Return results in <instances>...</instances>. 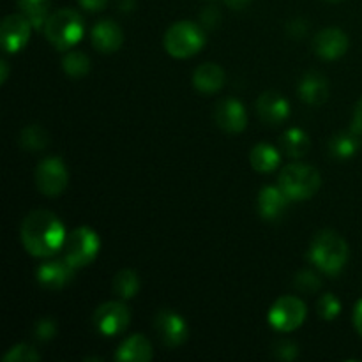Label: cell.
<instances>
[{"instance_id": "obj_12", "label": "cell", "mask_w": 362, "mask_h": 362, "mask_svg": "<svg viewBox=\"0 0 362 362\" xmlns=\"http://www.w3.org/2000/svg\"><path fill=\"white\" fill-rule=\"evenodd\" d=\"M214 120L225 133H243L247 126V112L239 99L226 98L216 105Z\"/></svg>"}, {"instance_id": "obj_9", "label": "cell", "mask_w": 362, "mask_h": 362, "mask_svg": "<svg viewBox=\"0 0 362 362\" xmlns=\"http://www.w3.org/2000/svg\"><path fill=\"white\" fill-rule=\"evenodd\" d=\"M129 308L124 303H119V300H108V303L101 304L92 315V324H94L95 331L101 332L106 338L122 334L127 325H129Z\"/></svg>"}, {"instance_id": "obj_28", "label": "cell", "mask_w": 362, "mask_h": 362, "mask_svg": "<svg viewBox=\"0 0 362 362\" xmlns=\"http://www.w3.org/2000/svg\"><path fill=\"white\" fill-rule=\"evenodd\" d=\"M318 315H320L322 320L332 322L338 318V315L341 313V300L334 296V293H324L318 300Z\"/></svg>"}, {"instance_id": "obj_30", "label": "cell", "mask_w": 362, "mask_h": 362, "mask_svg": "<svg viewBox=\"0 0 362 362\" xmlns=\"http://www.w3.org/2000/svg\"><path fill=\"white\" fill-rule=\"evenodd\" d=\"M293 285L303 293H315L322 288V279L317 272L306 269V271H300L299 274H296Z\"/></svg>"}, {"instance_id": "obj_26", "label": "cell", "mask_w": 362, "mask_h": 362, "mask_svg": "<svg viewBox=\"0 0 362 362\" xmlns=\"http://www.w3.org/2000/svg\"><path fill=\"white\" fill-rule=\"evenodd\" d=\"M49 144V134L45 127L37 126V124H30V126L23 127L20 133V145L21 148L28 152H39L45 151Z\"/></svg>"}, {"instance_id": "obj_21", "label": "cell", "mask_w": 362, "mask_h": 362, "mask_svg": "<svg viewBox=\"0 0 362 362\" xmlns=\"http://www.w3.org/2000/svg\"><path fill=\"white\" fill-rule=\"evenodd\" d=\"M361 131L356 127H350V129L341 131V133H336L334 136L329 141V151L331 156H334L336 159H350L359 152L361 148Z\"/></svg>"}, {"instance_id": "obj_39", "label": "cell", "mask_w": 362, "mask_h": 362, "mask_svg": "<svg viewBox=\"0 0 362 362\" xmlns=\"http://www.w3.org/2000/svg\"><path fill=\"white\" fill-rule=\"evenodd\" d=\"M250 2L251 0H226V4H228V6L235 11L244 9V7H246Z\"/></svg>"}, {"instance_id": "obj_23", "label": "cell", "mask_w": 362, "mask_h": 362, "mask_svg": "<svg viewBox=\"0 0 362 362\" xmlns=\"http://www.w3.org/2000/svg\"><path fill=\"white\" fill-rule=\"evenodd\" d=\"M279 145H281V151L286 156H290V158H303L310 151L311 140L304 129H300V127H290V129H286L283 133Z\"/></svg>"}, {"instance_id": "obj_4", "label": "cell", "mask_w": 362, "mask_h": 362, "mask_svg": "<svg viewBox=\"0 0 362 362\" xmlns=\"http://www.w3.org/2000/svg\"><path fill=\"white\" fill-rule=\"evenodd\" d=\"M85 32L83 20L73 9H59L49 14L45 25V35L57 49L67 52L81 41Z\"/></svg>"}, {"instance_id": "obj_6", "label": "cell", "mask_w": 362, "mask_h": 362, "mask_svg": "<svg viewBox=\"0 0 362 362\" xmlns=\"http://www.w3.org/2000/svg\"><path fill=\"white\" fill-rule=\"evenodd\" d=\"M101 250V239L90 226H78L66 237L64 244V258L74 269L90 265L98 258Z\"/></svg>"}, {"instance_id": "obj_34", "label": "cell", "mask_w": 362, "mask_h": 362, "mask_svg": "<svg viewBox=\"0 0 362 362\" xmlns=\"http://www.w3.org/2000/svg\"><path fill=\"white\" fill-rule=\"evenodd\" d=\"M308 32L306 21L303 20H293L288 23V34L292 35L293 39H300Z\"/></svg>"}, {"instance_id": "obj_33", "label": "cell", "mask_w": 362, "mask_h": 362, "mask_svg": "<svg viewBox=\"0 0 362 362\" xmlns=\"http://www.w3.org/2000/svg\"><path fill=\"white\" fill-rule=\"evenodd\" d=\"M202 23L205 25V27L212 28L216 27V25L219 23V13L216 7H207V9L202 13Z\"/></svg>"}, {"instance_id": "obj_8", "label": "cell", "mask_w": 362, "mask_h": 362, "mask_svg": "<svg viewBox=\"0 0 362 362\" xmlns=\"http://www.w3.org/2000/svg\"><path fill=\"white\" fill-rule=\"evenodd\" d=\"M35 184L45 197L55 198L66 191L69 184V172L60 158H46L35 168Z\"/></svg>"}, {"instance_id": "obj_7", "label": "cell", "mask_w": 362, "mask_h": 362, "mask_svg": "<svg viewBox=\"0 0 362 362\" xmlns=\"http://www.w3.org/2000/svg\"><path fill=\"white\" fill-rule=\"evenodd\" d=\"M308 315L306 304L293 296L279 297L269 310L267 320L278 332H292L304 324Z\"/></svg>"}, {"instance_id": "obj_19", "label": "cell", "mask_w": 362, "mask_h": 362, "mask_svg": "<svg viewBox=\"0 0 362 362\" xmlns=\"http://www.w3.org/2000/svg\"><path fill=\"white\" fill-rule=\"evenodd\" d=\"M225 71L214 62H205L198 66L193 73V87L202 94H216L225 85Z\"/></svg>"}, {"instance_id": "obj_27", "label": "cell", "mask_w": 362, "mask_h": 362, "mask_svg": "<svg viewBox=\"0 0 362 362\" xmlns=\"http://www.w3.org/2000/svg\"><path fill=\"white\" fill-rule=\"evenodd\" d=\"M62 67L67 76L81 78L90 71V59L83 52L73 49V52L66 53V57L62 59Z\"/></svg>"}, {"instance_id": "obj_37", "label": "cell", "mask_w": 362, "mask_h": 362, "mask_svg": "<svg viewBox=\"0 0 362 362\" xmlns=\"http://www.w3.org/2000/svg\"><path fill=\"white\" fill-rule=\"evenodd\" d=\"M352 126L356 127V129H359L362 133V99L359 103H357V106H356V113H354Z\"/></svg>"}, {"instance_id": "obj_15", "label": "cell", "mask_w": 362, "mask_h": 362, "mask_svg": "<svg viewBox=\"0 0 362 362\" xmlns=\"http://www.w3.org/2000/svg\"><path fill=\"white\" fill-rule=\"evenodd\" d=\"M315 53L324 60H336L349 49V37L339 28H325L317 34L313 41Z\"/></svg>"}, {"instance_id": "obj_17", "label": "cell", "mask_w": 362, "mask_h": 362, "mask_svg": "<svg viewBox=\"0 0 362 362\" xmlns=\"http://www.w3.org/2000/svg\"><path fill=\"white\" fill-rule=\"evenodd\" d=\"M290 198L283 193L279 186H265L262 187L258 194V212L267 221H276L281 218L288 209Z\"/></svg>"}, {"instance_id": "obj_29", "label": "cell", "mask_w": 362, "mask_h": 362, "mask_svg": "<svg viewBox=\"0 0 362 362\" xmlns=\"http://www.w3.org/2000/svg\"><path fill=\"white\" fill-rule=\"evenodd\" d=\"M39 359H41V356H39L37 350L27 343L11 346L9 352L4 356V362H37Z\"/></svg>"}, {"instance_id": "obj_24", "label": "cell", "mask_w": 362, "mask_h": 362, "mask_svg": "<svg viewBox=\"0 0 362 362\" xmlns=\"http://www.w3.org/2000/svg\"><path fill=\"white\" fill-rule=\"evenodd\" d=\"M18 7L35 30H42L49 18L52 0H18Z\"/></svg>"}, {"instance_id": "obj_31", "label": "cell", "mask_w": 362, "mask_h": 362, "mask_svg": "<svg viewBox=\"0 0 362 362\" xmlns=\"http://www.w3.org/2000/svg\"><path fill=\"white\" fill-rule=\"evenodd\" d=\"M57 324L53 318H41L34 327V338L37 341H49L55 338Z\"/></svg>"}, {"instance_id": "obj_32", "label": "cell", "mask_w": 362, "mask_h": 362, "mask_svg": "<svg viewBox=\"0 0 362 362\" xmlns=\"http://www.w3.org/2000/svg\"><path fill=\"white\" fill-rule=\"evenodd\" d=\"M276 357L283 361H293L297 356H299V346L296 345L293 341H288V339H283L276 345L274 349Z\"/></svg>"}, {"instance_id": "obj_40", "label": "cell", "mask_w": 362, "mask_h": 362, "mask_svg": "<svg viewBox=\"0 0 362 362\" xmlns=\"http://www.w3.org/2000/svg\"><path fill=\"white\" fill-rule=\"evenodd\" d=\"M327 2H341V0H327Z\"/></svg>"}, {"instance_id": "obj_5", "label": "cell", "mask_w": 362, "mask_h": 362, "mask_svg": "<svg viewBox=\"0 0 362 362\" xmlns=\"http://www.w3.org/2000/svg\"><path fill=\"white\" fill-rule=\"evenodd\" d=\"M163 45L173 59H189L205 46V32L193 21H177L165 32Z\"/></svg>"}, {"instance_id": "obj_13", "label": "cell", "mask_w": 362, "mask_h": 362, "mask_svg": "<svg viewBox=\"0 0 362 362\" xmlns=\"http://www.w3.org/2000/svg\"><path fill=\"white\" fill-rule=\"evenodd\" d=\"M76 269L64 258V260H49L37 267L35 278L41 286L48 290H60L69 285L74 278Z\"/></svg>"}, {"instance_id": "obj_10", "label": "cell", "mask_w": 362, "mask_h": 362, "mask_svg": "<svg viewBox=\"0 0 362 362\" xmlns=\"http://www.w3.org/2000/svg\"><path fill=\"white\" fill-rule=\"evenodd\" d=\"M32 23L23 14H9L4 18L0 27V41H2L4 52L13 55L21 52L30 39Z\"/></svg>"}, {"instance_id": "obj_38", "label": "cell", "mask_w": 362, "mask_h": 362, "mask_svg": "<svg viewBox=\"0 0 362 362\" xmlns=\"http://www.w3.org/2000/svg\"><path fill=\"white\" fill-rule=\"evenodd\" d=\"M7 74H9V64L6 59H2V62H0V83L2 85L7 81Z\"/></svg>"}, {"instance_id": "obj_11", "label": "cell", "mask_w": 362, "mask_h": 362, "mask_svg": "<svg viewBox=\"0 0 362 362\" xmlns=\"http://www.w3.org/2000/svg\"><path fill=\"white\" fill-rule=\"evenodd\" d=\"M154 327L159 339L168 349H177L187 339V324L179 313L172 310H161L154 318Z\"/></svg>"}, {"instance_id": "obj_25", "label": "cell", "mask_w": 362, "mask_h": 362, "mask_svg": "<svg viewBox=\"0 0 362 362\" xmlns=\"http://www.w3.org/2000/svg\"><path fill=\"white\" fill-rule=\"evenodd\" d=\"M140 276L133 269H122L115 274L112 281V288L115 296H119L120 299L127 300L133 299L138 292H140Z\"/></svg>"}, {"instance_id": "obj_3", "label": "cell", "mask_w": 362, "mask_h": 362, "mask_svg": "<svg viewBox=\"0 0 362 362\" xmlns=\"http://www.w3.org/2000/svg\"><path fill=\"white\" fill-rule=\"evenodd\" d=\"M278 186L293 202H303L315 197L322 186V177L315 166L306 163H292L281 170Z\"/></svg>"}, {"instance_id": "obj_18", "label": "cell", "mask_w": 362, "mask_h": 362, "mask_svg": "<svg viewBox=\"0 0 362 362\" xmlns=\"http://www.w3.org/2000/svg\"><path fill=\"white\" fill-rule=\"evenodd\" d=\"M299 95L306 105L320 106L329 98L327 78L317 71H310L299 81Z\"/></svg>"}, {"instance_id": "obj_14", "label": "cell", "mask_w": 362, "mask_h": 362, "mask_svg": "<svg viewBox=\"0 0 362 362\" xmlns=\"http://www.w3.org/2000/svg\"><path fill=\"white\" fill-rule=\"evenodd\" d=\"M257 113L269 126H279L290 117V103L279 92H264L257 99Z\"/></svg>"}, {"instance_id": "obj_1", "label": "cell", "mask_w": 362, "mask_h": 362, "mask_svg": "<svg viewBox=\"0 0 362 362\" xmlns=\"http://www.w3.org/2000/svg\"><path fill=\"white\" fill-rule=\"evenodd\" d=\"M21 243L27 253L37 258L53 257L66 244V228L53 212L35 209L21 223Z\"/></svg>"}, {"instance_id": "obj_22", "label": "cell", "mask_w": 362, "mask_h": 362, "mask_svg": "<svg viewBox=\"0 0 362 362\" xmlns=\"http://www.w3.org/2000/svg\"><path fill=\"white\" fill-rule=\"evenodd\" d=\"M251 166H253L257 172L260 173H271L274 172L276 168L281 163V154L276 147L269 144H258L251 148L250 154Z\"/></svg>"}, {"instance_id": "obj_20", "label": "cell", "mask_w": 362, "mask_h": 362, "mask_svg": "<svg viewBox=\"0 0 362 362\" xmlns=\"http://www.w3.org/2000/svg\"><path fill=\"white\" fill-rule=\"evenodd\" d=\"M154 357L151 341L141 334H133L120 343L115 359L120 362H148Z\"/></svg>"}, {"instance_id": "obj_2", "label": "cell", "mask_w": 362, "mask_h": 362, "mask_svg": "<svg viewBox=\"0 0 362 362\" xmlns=\"http://www.w3.org/2000/svg\"><path fill=\"white\" fill-rule=\"evenodd\" d=\"M311 264L329 276H338L349 262V244L334 230H320L310 246Z\"/></svg>"}, {"instance_id": "obj_35", "label": "cell", "mask_w": 362, "mask_h": 362, "mask_svg": "<svg viewBox=\"0 0 362 362\" xmlns=\"http://www.w3.org/2000/svg\"><path fill=\"white\" fill-rule=\"evenodd\" d=\"M78 2H80V6L83 9L90 11V13H98V11L105 9L108 0H78Z\"/></svg>"}, {"instance_id": "obj_36", "label": "cell", "mask_w": 362, "mask_h": 362, "mask_svg": "<svg viewBox=\"0 0 362 362\" xmlns=\"http://www.w3.org/2000/svg\"><path fill=\"white\" fill-rule=\"evenodd\" d=\"M354 325H356L357 332H359L362 338V299L354 308Z\"/></svg>"}, {"instance_id": "obj_16", "label": "cell", "mask_w": 362, "mask_h": 362, "mask_svg": "<svg viewBox=\"0 0 362 362\" xmlns=\"http://www.w3.org/2000/svg\"><path fill=\"white\" fill-rule=\"evenodd\" d=\"M124 42V32L115 21L101 20L92 28V45L101 53L119 52Z\"/></svg>"}]
</instances>
